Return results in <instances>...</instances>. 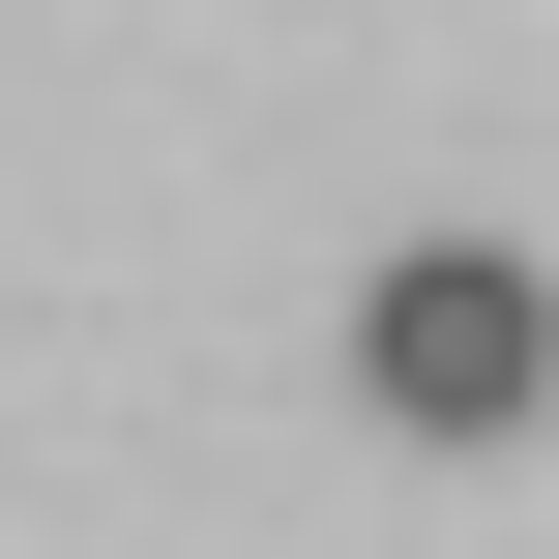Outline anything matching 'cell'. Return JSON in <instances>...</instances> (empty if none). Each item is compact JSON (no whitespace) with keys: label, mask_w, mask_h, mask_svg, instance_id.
I'll return each instance as SVG.
<instances>
[{"label":"cell","mask_w":559,"mask_h":559,"mask_svg":"<svg viewBox=\"0 0 559 559\" xmlns=\"http://www.w3.org/2000/svg\"><path fill=\"white\" fill-rule=\"evenodd\" d=\"M354 383H383L413 442H531L559 413V295L501 265V236H413V265L354 295Z\"/></svg>","instance_id":"obj_1"}]
</instances>
